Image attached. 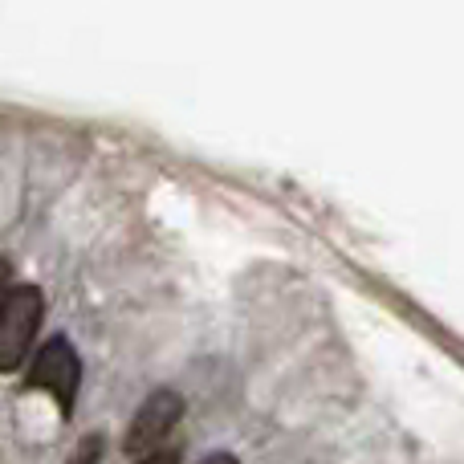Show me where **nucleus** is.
Here are the masks:
<instances>
[{
  "label": "nucleus",
  "instance_id": "obj_3",
  "mask_svg": "<svg viewBox=\"0 0 464 464\" xmlns=\"http://www.w3.org/2000/svg\"><path fill=\"white\" fill-rule=\"evenodd\" d=\"M179 416H184V395L171 392V387L151 392L143 400V408L130 416L127 436H122V452L127 457H151V452H160V444L179 424Z\"/></svg>",
  "mask_w": 464,
  "mask_h": 464
},
{
  "label": "nucleus",
  "instance_id": "obj_4",
  "mask_svg": "<svg viewBox=\"0 0 464 464\" xmlns=\"http://www.w3.org/2000/svg\"><path fill=\"white\" fill-rule=\"evenodd\" d=\"M98 457H102V436H90V440L78 444V452H73L70 464H98Z\"/></svg>",
  "mask_w": 464,
  "mask_h": 464
},
{
  "label": "nucleus",
  "instance_id": "obj_5",
  "mask_svg": "<svg viewBox=\"0 0 464 464\" xmlns=\"http://www.w3.org/2000/svg\"><path fill=\"white\" fill-rule=\"evenodd\" d=\"M139 464H179V452L176 449H160V452H151V457H143Z\"/></svg>",
  "mask_w": 464,
  "mask_h": 464
},
{
  "label": "nucleus",
  "instance_id": "obj_2",
  "mask_svg": "<svg viewBox=\"0 0 464 464\" xmlns=\"http://www.w3.org/2000/svg\"><path fill=\"white\" fill-rule=\"evenodd\" d=\"M78 383H82V359L70 346V338H49V343L37 351L33 367L24 371V387H41V392H49L65 416L73 411Z\"/></svg>",
  "mask_w": 464,
  "mask_h": 464
},
{
  "label": "nucleus",
  "instance_id": "obj_1",
  "mask_svg": "<svg viewBox=\"0 0 464 464\" xmlns=\"http://www.w3.org/2000/svg\"><path fill=\"white\" fill-rule=\"evenodd\" d=\"M41 314H45V297L37 285L8 289V297L0 302V375H8L24 362L33 338H37Z\"/></svg>",
  "mask_w": 464,
  "mask_h": 464
},
{
  "label": "nucleus",
  "instance_id": "obj_6",
  "mask_svg": "<svg viewBox=\"0 0 464 464\" xmlns=\"http://www.w3.org/2000/svg\"><path fill=\"white\" fill-rule=\"evenodd\" d=\"M200 464H237V457H232V452H212V457H204Z\"/></svg>",
  "mask_w": 464,
  "mask_h": 464
}]
</instances>
